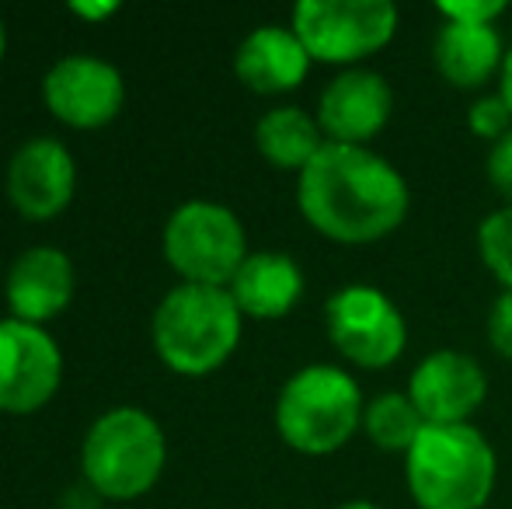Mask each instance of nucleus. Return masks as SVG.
I'll return each instance as SVG.
<instances>
[{
  "mask_svg": "<svg viewBox=\"0 0 512 509\" xmlns=\"http://www.w3.org/2000/svg\"><path fill=\"white\" fill-rule=\"evenodd\" d=\"M297 203L317 234L338 245H370L405 224L408 185L370 147L328 140L300 171Z\"/></svg>",
  "mask_w": 512,
  "mask_h": 509,
  "instance_id": "1",
  "label": "nucleus"
},
{
  "mask_svg": "<svg viewBox=\"0 0 512 509\" xmlns=\"http://www.w3.org/2000/svg\"><path fill=\"white\" fill-rule=\"evenodd\" d=\"M241 321L227 286L182 283L154 311V349L168 370L182 377H206L234 356Z\"/></svg>",
  "mask_w": 512,
  "mask_h": 509,
  "instance_id": "2",
  "label": "nucleus"
},
{
  "mask_svg": "<svg viewBox=\"0 0 512 509\" xmlns=\"http://www.w3.org/2000/svg\"><path fill=\"white\" fill-rule=\"evenodd\" d=\"M405 475L418 509H485L495 489V450L471 422L425 426L405 454Z\"/></svg>",
  "mask_w": 512,
  "mask_h": 509,
  "instance_id": "3",
  "label": "nucleus"
},
{
  "mask_svg": "<svg viewBox=\"0 0 512 509\" xmlns=\"http://www.w3.org/2000/svg\"><path fill=\"white\" fill-rule=\"evenodd\" d=\"M168 461V440L143 408L119 405L91 422L81 447V471L98 499H140L157 485Z\"/></svg>",
  "mask_w": 512,
  "mask_h": 509,
  "instance_id": "4",
  "label": "nucleus"
},
{
  "mask_svg": "<svg viewBox=\"0 0 512 509\" xmlns=\"http://www.w3.org/2000/svg\"><path fill=\"white\" fill-rule=\"evenodd\" d=\"M366 401L345 370L314 363L283 384L276 398V429L297 454L324 457L342 450L363 426Z\"/></svg>",
  "mask_w": 512,
  "mask_h": 509,
  "instance_id": "5",
  "label": "nucleus"
},
{
  "mask_svg": "<svg viewBox=\"0 0 512 509\" xmlns=\"http://www.w3.org/2000/svg\"><path fill=\"white\" fill-rule=\"evenodd\" d=\"M248 255L241 220L220 203L189 199L164 224V258L185 283L230 286Z\"/></svg>",
  "mask_w": 512,
  "mask_h": 509,
  "instance_id": "6",
  "label": "nucleus"
},
{
  "mask_svg": "<svg viewBox=\"0 0 512 509\" xmlns=\"http://www.w3.org/2000/svg\"><path fill=\"white\" fill-rule=\"evenodd\" d=\"M290 28L310 60L359 63L394 39L398 11L387 0H304L293 7Z\"/></svg>",
  "mask_w": 512,
  "mask_h": 509,
  "instance_id": "7",
  "label": "nucleus"
},
{
  "mask_svg": "<svg viewBox=\"0 0 512 509\" xmlns=\"http://www.w3.org/2000/svg\"><path fill=\"white\" fill-rule=\"evenodd\" d=\"M328 339L349 363L384 370L405 353L408 328L387 293L373 286H345L324 307Z\"/></svg>",
  "mask_w": 512,
  "mask_h": 509,
  "instance_id": "8",
  "label": "nucleus"
},
{
  "mask_svg": "<svg viewBox=\"0 0 512 509\" xmlns=\"http://www.w3.org/2000/svg\"><path fill=\"white\" fill-rule=\"evenodd\" d=\"M63 381V353L42 325L0 318V412L28 415L53 401Z\"/></svg>",
  "mask_w": 512,
  "mask_h": 509,
  "instance_id": "9",
  "label": "nucleus"
},
{
  "mask_svg": "<svg viewBox=\"0 0 512 509\" xmlns=\"http://www.w3.org/2000/svg\"><path fill=\"white\" fill-rule=\"evenodd\" d=\"M42 102L60 123L74 129H102L122 112L126 84L102 56L70 53L42 77Z\"/></svg>",
  "mask_w": 512,
  "mask_h": 509,
  "instance_id": "10",
  "label": "nucleus"
},
{
  "mask_svg": "<svg viewBox=\"0 0 512 509\" xmlns=\"http://www.w3.org/2000/svg\"><path fill=\"white\" fill-rule=\"evenodd\" d=\"M77 189V161L67 143L53 136H32L14 150L7 164V199L28 220H49L63 213Z\"/></svg>",
  "mask_w": 512,
  "mask_h": 509,
  "instance_id": "11",
  "label": "nucleus"
},
{
  "mask_svg": "<svg viewBox=\"0 0 512 509\" xmlns=\"http://www.w3.org/2000/svg\"><path fill=\"white\" fill-rule=\"evenodd\" d=\"M488 377L481 363L457 349L425 356L408 377V398L429 426H460L481 408Z\"/></svg>",
  "mask_w": 512,
  "mask_h": 509,
  "instance_id": "12",
  "label": "nucleus"
},
{
  "mask_svg": "<svg viewBox=\"0 0 512 509\" xmlns=\"http://www.w3.org/2000/svg\"><path fill=\"white\" fill-rule=\"evenodd\" d=\"M394 112V91L377 70H345L317 102V126L331 143L366 147V140L387 126Z\"/></svg>",
  "mask_w": 512,
  "mask_h": 509,
  "instance_id": "13",
  "label": "nucleus"
},
{
  "mask_svg": "<svg viewBox=\"0 0 512 509\" xmlns=\"http://www.w3.org/2000/svg\"><path fill=\"white\" fill-rule=\"evenodd\" d=\"M77 290V272L67 252L53 245H35L21 252L7 272V307L11 318L28 321V325H46L60 318L70 307Z\"/></svg>",
  "mask_w": 512,
  "mask_h": 509,
  "instance_id": "14",
  "label": "nucleus"
},
{
  "mask_svg": "<svg viewBox=\"0 0 512 509\" xmlns=\"http://www.w3.org/2000/svg\"><path fill=\"white\" fill-rule=\"evenodd\" d=\"M310 70V53L293 28L262 25L237 46L234 74L255 95H286L300 88Z\"/></svg>",
  "mask_w": 512,
  "mask_h": 509,
  "instance_id": "15",
  "label": "nucleus"
},
{
  "mask_svg": "<svg viewBox=\"0 0 512 509\" xmlns=\"http://www.w3.org/2000/svg\"><path fill=\"white\" fill-rule=\"evenodd\" d=\"M227 290L244 318L276 321L304 297V272L286 252H251Z\"/></svg>",
  "mask_w": 512,
  "mask_h": 509,
  "instance_id": "16",
  "label": "nucleus"
},
{
  "mask_svg": "<svg viewBox=\"0 0 512 509\" xmlns=\"http://www.w3.org/2000/svg\"><path fill=\"white\" fill-rule=\"evenodd\" d=\"M436 67L443 74V81H450L460 91H474L485 81H492V74H502V35L495 32V25H464V21H443V28L436 32Z\"/></svg>",
  "mask_w": 512,
  "mask_h": 509,
  "instance_id": "17",
  "label": "nucleus"
},
{
  "mask_svg": "<svg viewBox=\"0 0 512 509\" xmlns=\"http://www.w3.org/2000/svg\"><path fill=\"white\" fill-rule=\"evenodd\" d=\"M324 133L317 119H310L297 105H279L265 112L255 126V147L272 168L283 171H304L314 154L324 147Z\"/></svg>",
  "mask_w": 512,
  "mask_h": 509,
  "instance_id": "18",
  "label": "nucleus"
},
{
  "mask_svg": "<svg viewBox=\"0 0 512 509\" xmlns=\"http://www.w3.org/2000/svg\"><path fill=\"white\" fill-rule=\"evenodd\" d=\"M425 426H429V422L422 419V412H418L415 401L408 398V391L377 394L363 412L366 436H370L373 447H380L384 454H408Z\"/></svg>",
  "mask_w": 512,
  "mask_h": 509,
  "instance_id": "19",
  "label": "nucleus"
},
{
  "mask_svg": "<svg viewBox=\"0 0 512 509\" xmlns=\"http://www.w3.org/2000/svg\"><path fill=\"white\" fill-rule=\"evenodd\" d=\"M478 252L495 279L512 290V206L488 213L478 227Z\"/></svg>",
  "mask_w": 512,
  "mask_h": 509,
  "instance_id": "20",
  "label": "nucleus"
},
{
  "mask_svg": "<svg viewBox=\"0 0 512 509\" xmlns=\"http://www.w3.org/2000/svg\"><path fill=\"white\" fill-rule=\"evenodd\" d=\"M467 126H471V133L481 136V140L499 143L512 129V109L502 95L478 98V102L471 105V112H467Z\"/></svg>",
  "mask_w": 512,
  "mask_h": 509,
  "instance_id": "21",
  "label": "nucleus"
},
{
  "mask_svg": "<svg viewBox=\"0 0 512 509\" xmlns=\"http://www.w3.org/2000/svg\"><path fill=\"white\" fill-rule=\"evenodd\" d=\"M443 21H464V25H495L506 14L502 0H443L439 4Z\"/></svg>",
  "mask_w": 512,
  "mask_h": 509,
  "instance_id": "22",
  "label": "nucleus"
},
{
  "mask_svg": "<svg viewBox=\"0 0 512 509\" xmlns=\"http://www.w3.org/2000/svg\"><path fill=\"white\" fill-rule=\"evenodd\" d=\"M488 182L506 199V206H512V129L488 150Z\"/></svg>",
  "mask_w": 512,
  "mask_h": 509,
  "instance_id": "23",
  "label": "nucleus"
},
{
  "mask_svg": "<svg viewBox=\"0 0 512 509\" xmlns=\"http://www.w3.org/2000/svg\"><path fill=\"white\" fill-rule=\"evenodd\" d=\"M488 342L495 353L512 360V290L502 293L488 314Z\"/></svg>",
  "mask_w": 512,
  "mask_h": 509,
  "instance_id": "24",
  "label": "nucleus"
},
{
  "mask_svg": "<svg viewBox=\"0 0 512 509\" xmlns=\"http://www.w3.org/2000/svg\"><path fill=\"white\" fill-rule=\"evenodd\" d=\"M70 11L77 14V18H108V14H115L119 11V4H84V0H74V4H70Z\"/></svg>",
  "mask_w": 512,
  "mask_h": 509,
  "instance_id": "25",
  "label": "nucleus"
},
{
  "mask_svg": "<svg viewBox=\"0 0 512 509\" xmlns=\"http://www.w3.org/2000/svg\"><path fill=\"white\" fill-rule=\"evenodd\" d=\"M502 91L499 95L506 98V105L512 109V46H509V53H506V60H502Z\"/></svg>",
  "mask_w": 512,
  "mask_h": 509,
  "instance_id": "26",
  "label": "nucleus"
},
{
  "mask_svg": "<svg viewBox=\"0 0 512 509\" xmlns=\"http://www.w3.org/2000/svg\"><path fill=\"white\" fill-rule=\"evenodd\" d=\"M7 53V32H4V21H0V60H4Z\"/></svg>",
  "mask_w": 512,
  "mask_h": 509,
  "instance_id": "27",
  "label": "nucleus"
},
{
  "mask_svg": "<svg viewBox=\"0 0 512 509\" xmlns=\"http://www.w3.org/2000/svg\"><path fill=\"white\" fill-rule=\"evenodd\" d=\"M338 509H380V506H373V503H345V506H338Z\"/></svg>",
  "mask_w": 512,
  "mask_h": 509,
  "instance_id": "28",
  "label": "nucleus"
}]
</instances>
